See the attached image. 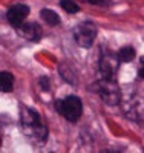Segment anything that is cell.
<instances>
[{"instance_id": "cell-1", "label": "cell", "mask_w": 144, "mask_h": 153, "mask_svg": "<svg viewBox=\"0 0 144 153\" xmlns=\"http://www.w3.org/2000/svg\"><path fill=\"white\" fill-rule=\"evenodd\" d=\"M20 124L23 126L26 135L35 139V141H45L48 138V129L45 127L40 115H38L35 109L22 107L20 109Z\"/></svg>"}, {"instance_id": "cell-2", "label": "cell", "mask_w": 144, "mask_h": 153, "mask_svg": "<svg viewBox=\"0 0 144 153\" xmlns=\"http://www.w3.org/2000/svg\"><path fill=\"white\" fill-rule=\"evenodd\" d=\"M55 110L63 115L69 123H77L81 118L83 113V103L81 100L75 97V95H69L63 100H57L55 101Z\"/></svg>"}, {"instance_id": "cell-3", "label": "cell", "mask_w": 144, "mask_h": 153, "mask_svg": "<svg viewBox=\"0 0 144 153\" xmlns=\"http://www.w3.org/2000/svg\"><path fill=\"white\" fill-rule=\"evenodd\" d=\"M97 28L92 22H83L74 28V40L81 48H90L95 42Z\"/></svg>"}, {"instance_id": "cell-4", "label": "cell", "mask_w": 144, "mask_h": 153, "mask_svg": "<svg viewBox=\"0 0 144 153\" xmlns=\"http://www.w3.org/2000/svg\"><path fill=\"white\" fill-rule=\"evenodd\" d=\"M97 92L100 94L104 103H107L110 106L120 103V91H118V86H116L115 80L101 78L97 83Z\"/></svg>"}, {"instance_id": "cell-5", "label": "cell", "mask_w": 144, "mask_h": 153, "mask_svg": "<svg viewBox=\"0 0 144 153\" xmlns=\"http://www.w3.org/2000/svg\"><path fill=\"white\" fill-rule=\"evenodd\" d=\"M29 16V6H26L23 3H17V5H12L8 12H6V17L8 22L12 25L14 28H19L23 25V22L26 20V17Z\"/></svg>"}, {"instance_id": "cell-6", "label": "cell", "mask_w": 144, "mask_h": 153, "mask_svg": "<svg viewBox=\"0 0 144 153\" xmlns=\"http://www.w3.org/2000/svg\"><path fill=\"white\" fill-rule=\"evenodd\" d=\"M17 29V34L26 40H29L32 43H37L42 40V35H43V31H42V26L35 22H31V23H23L22 26L16 28Z\"/></svg>"}, {"instance_id": "cell-7", "label": "cell", "mask_w": 144, "mask_h": 153, "mask_svg": "<svg viewBox=\"0 0 144 153\" xmlns=\"http://www.w3.org/2000/svg\"><path fill=\"white\" fill-rule=\"evenodd\" d=\"M112 57H101L100 60V72L103 78H107V80H115V66L112 63Z\"/></svg>"}, {"instance_id": "cell-8", "label": "cell", "mask_w": 144, "mask_h": 153, "mask_svg": "<svg viewBox=\"0 0 144 153\" xmlns=\"http://www.w3.org/2000/svg\"><path fill=\"white\" fill-rule=\"evenodd\" d=\"M40 17H42L43 22H46V25H49V26H58L60 22H61V19L57 12L52 11V9H48V8L40 11Z\"/></svg>"}, {"instance_id": "cell-9", "label": "cell", "mask_w": 144, "mask_h": 153, "mask_svg": "<svg viewBox=\"0 0 144 153\" xmlns=\"http://www.w3.org/2000/svg\"><path fill=\"white\" fill-rule=\"evenodd\" d=\"M0 89H2L3 94L12 92V89H14V75L11 72L3 71L0 74Z\"/></svg>"}, {"instance_id": "cell-10", "label": "cell", "mask_w": 144, "mask_h": 153, "mask_svg": "<svg viewBox=\"0 0 144 153\" xmlns=\"http://www.w3.org/2000/svg\"><path fill=\"white\" fill-rule=\"evenodd\" d=\"M135 55H137V52H135L134 46H124L118 51L116 58H118V61H121V63H130L135 58Z\"/></svg>"}, {"instance_id": "cell-11", "label": "cell", "mask_w": 144, "mask_h": 153, "mask_svg": "<svg viewBox=\"0 0 144 153\" xmlns=\"http://www.w3.org/2000/svg\"><path fill=\"white\" fill-rule=\"evenodd\" d=\"M60 72H61V76L64 80H66L68 83H71V84H75L77 83V78H75V75H74V72H72V69L68 66V65H60Z\"/></svg>"}, {"instance_id": "cell-12", "label": "cell", "mask_w": 144, "mask_h": 153, "mask_svg": "<svg viewBox=\"0 0 144 153\" xmlns=\"http://www.w3.org/2000/svg\"><path fill=\"white\" fill-rule=\"evenodd\" d=\"M60 6L69 12V14H77L78 11H80V6H78L74 0H60Z\"/></svg>"}, {"instance_id": "cell-13", "label": "cell", "mask_w": 144, "mask_h": 153, "mask_svg": "<svg viewBox=\"0 0 144 153\" xmlns=\"http://www.w3.org/2000/svg\"><path fill=\"white\" fill-rule=\"evenodd\" d=\"M38 83H40V87H42V91L48 92L49 89H51V81L48 76H40V80H38Z\"/></svg>"}, {"instance_id": "cell-14", "label": "cell", "mask_w": 144, "mask_h": 153, "mask_svg": "<svg viewBox=\"0 0 144 153\" xmlns=\"http://www.w3.org/2000/svg\"><path fill=\"white\" fill-rule=\"evenodd\" d=\"M86 3H90V5H98V6H107L109 5V0H83Z\"/></svg>"}, {"instance_id": "cell-15", "label": "cell", "mask_w": 144, "mask_h": 153, "mask_svg": "<svg viewBox=\"0 0 144 153\" xmlns=\"http://www.w3.org/2000/svg\"><path fill=\"white\" fill-rule=\"evenodd\" d=\"M140 76H141V78H144V68L140 71Z\"/></svg>"}]
</instances>
